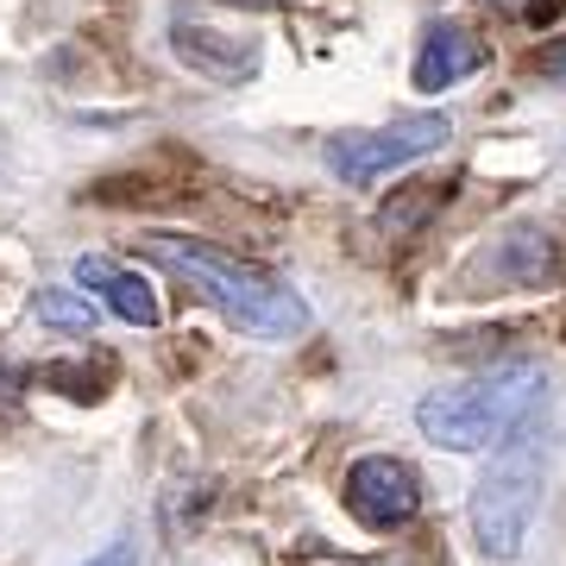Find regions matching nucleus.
Wrapping results in <instances>:
<instances>
[{
  "instance_id": "f257e3e1",
  "label": "nucleus",
  "mask_w": 566,
  "mask_h": 566,
  "mask_svg": "<svg viewBox=\"0 0 566 566\" xmlns=\"http://www.w3.org/2000/svg\"><path fill=\"white\" fill-rule=\"evenodd\" d=\"M139 245L151 264H164L177 283H189L214 315H227L233 327L259 334V340H296L308 327V303L283 277H271L264 264H245L221 245L182 240V233H145Z\"/></svg>"
},
{
  "instance_id": "f03ea898",
  "label": "nucleus",
  "mask_w": 566,
  "mask_h": 566,
  "mask_svg": "<svg viewBox=\"0 0 566 566\" xmlns=\"http://www.w3.org/2000/svg\"><path fill=\"white\" fill-rule=\"evenodd\" d=\"M542 390H547V378L535 359H504V365H491V371L460 378V385L428 390L422 403H416V428L434 447L479 453L491 441H510L523 422H535Z\"/></svg>"
},
{
  "instance_id": "7ed1b4c3",
  "label": "nucleus",
  "mask_w": 566,
  "mask_h": 566,
  "mask_svg": "<svg viewBox=\"0 0 566 566\" xmlns=\"http://www.w3.org/2000/svg\"><path fill=\"white\" fill-rule=\"evenodd\" d=\"M542 434L523 422L510 441H497V460L485 465V479L472 491V535L491 560H516L528 547L535 510H542Z\"/></svg>"
},
{
  "instance_id": "20e7f679",
  "label": "nucleus",
  "mask_w": 566,
  "mask_h": 566,
  "mask_svg": "<svg viewBox=\"0 0 566 566\" xmlns=\"http://www.w3.org/2000/svg\"><path fill=\"white\" fill-rule=\"evenodd\" d=\"M447 139H453V120H447V114H409V120H390V126H378V133H334L322 158L340 182L371 189V182L390 177V170H403V164L441 151Z\"/></svg>"
},
{
  "instance_id": "39448f33",
  "label": "nucleus",
  "mask_w": 566,
  "mask_h": 566,
  "mask_svg": "<svg viewBox=\"0 0 566 566\" xmlns=\"http://www.w3.org/2000/svg\"><path fill=\"white\" fill-rule=\"evenodd\" d=\"M346 510L365 528H403L422 510V479L403 460H390V453H365L346 472Z\"/></svg>"
},
{
  "instance_id": "423d86ee",
  "label": "nucleus",
  "mask_w": 566,
  "mask_h": 566,
  "mask_svg": "<svg viewBox=\"0 0 566 566\" xmlns=\"http://www.w3.org/2000/svg\"><path fill=\"white\" fill-rule=\"evenodd\" d=\"M170 51H177L196 76H208V82L259 76V44L233 39V32H214V25H202V20H177V25H170Z\"/></svg>"
},
{
  "instance_id": "0eeeda50",
  "label": "nucleus",
  "mask_w": 566,
  "mask_h": 566,
  "mask_svg": "<svg viewBox=\"0 0 566 566\" xmlns=\"http://www.w3.org/2000/svg\"><path fill=\"white\" fill-rule=\"evenodd\" d=\"M76 283L82 290H95L114 315H120L126 327H158L164 322V303L158 290L139 277V271H126V264L102 259V252H88V259H76Z\"/></svg>"
},
{
  "instance_id": "6e6552de",
  "label": "nucleus",
  "mask_w": 566,
  "mask_h": 566,
  "mask_svg": "<svg viewBox=\"0 0 566 566\" xmlns=\"http://www.w3.org/2000/svg\"><path fill=\"white\" fill-rule=\"evenodd\" d=\"M479 63H485V44L472 39L465 25L441 20V25H428L422 51H416V88H453V82L472 76Z\"/></svg>"
},
{
  "instance_id": "1a4fd4ad",
  "label": "nucleus",
  "mask_w": 566,
  "mask_h": 566,
  "mask_svg": "<svg viewBox=\"0 0 566 566\" xmlns=\"http://www.w3.org/2000/svg\"><path fill=\"white\" fill-rule=\"evenodd\" d=\"M32 315H39L44 327L95 334V322H102V303H95L88 290H39V296H32Z\"/></svg>"
},
{
  "instance_id": "9d476101",
  "label": "nucleus",
  "mask_w": 566,
  "mask_h": 566,
  "mask_svg": "<svg viewBox=\"0 0 566 566\" xmlns=\"http://www.w3.org/2000/svg\"><path fill=\"white\" fill-rule=\"evenodd\" d=\"M441 202H447L441 182H416V189L403 196V208H385V233H409V227L422 221V214H434Z\"/></svg>"
},
{
  "instance_id": "9b49d317",
  "label": "nucleus",
  "mask_w": 566,
  "mask_h": 566,
  "mask_svg": "<svg viewBox=\"0 0 566 566\" xmlns=\"http://www.w3.org/2000/svg\"><path fill=\"white\" fill-rule=\"evenodd\" d=\"M88 566H139V542H133V535H120V542L102 547V554H95Z\"/></svg>"
},
{
  "instance_id": "f8f14e48",
  "label": "nucleus",
  "mask_w": 566,
  "mask_h": 566,
  "mask_svg": "<svg viewBox=\"0 0 566 566\" xmlns=\"http://www.w3.org/2000/svg\"><path fill=\"white\" fill-rule=\"evenodd\" d=\"M491 7H528V0H491Z\"/></svg>"
}]
</instances>
